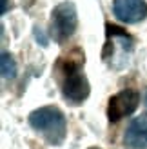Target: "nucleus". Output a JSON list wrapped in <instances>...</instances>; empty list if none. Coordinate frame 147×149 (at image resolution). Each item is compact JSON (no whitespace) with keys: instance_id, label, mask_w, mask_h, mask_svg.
I'll use <instances>...</instances> for the list:
<instances>
[{"instance_id":"obj_10","label":"nucleus","mask_w":147,"mask_h":149,"mask_svg":"<svg viewBox=\"0 0 147 149\" xmlns=\"http://www.w3.org/2000/svg\"><path fill=\"white\" fill-rule=\"evenodd\" d=\"M89 149H100V147H89Z\"/></svg>"},{"instance_id":"obj_8","label":"nucleus","mask_w":147,"mask_h":149,"mask_svg":"<svg viewBox=\"0 0 147 149\" xmlns=\"http://www.w3.org/2000/svg\"><path fill=\"white\" fill-rule=\"evenodd\" d=\"M35 38L40 42V46H44V47L47 46V36L44 35V31H42L40 27H35Z\"/></svg>"},{"instance_id":"obj_9","label":"nucleus","mask_w":147,"mask_h":149,"mask_svg":"<svg viewBox=\"0 0 147 149\" xmlns=\"http://www.w3.org/2000/svg\"><path fill=\"white\" fill-rule=\"evenodd\" d=\"M7 9H9V0H0V13L6 15Z\"/></svg>"},{"instance_id":"obj_1","label":"nucleus","mask_w":147,"mask_h":149,"mask_svg":"<svg viewBox=\"0 0 147 149\" xmlns=\"http://www.w3.org/2000/svg\"><path fill=\"white\" fill-rule=\"evenodd\" d=\"M29 125L38 131L51 146H60L67 135L65 115L55 106H44L29 115Z\"/></svg>"},{"instance_id":"obj_7","label":"nucleus","mask_w":147,"mask_h":149,"mask_svg":"<svg viewBox=\"0 0 147 149\" xmlns=\"http://www.w3.org/2000/svg\"><path fill=\"white\" fill-rule=\"evenodd\" d=\"M0 71H2V77L6 80H13L17 77V62H15V58L11 53H7V51H2V55H0Z\"/></svg>"},{"instance_id":"obj_4","label":"nucleus","mask_w":147,"mask_h":149,"mask_svg":"<svg viewBox=\"0 0 147 149\" xmlns=\"http://www.w3.org/2000/svg\"><path fill=\"white\" fill-rule=\"evenodd\" d=\"M140 106V93L136 89H122L113 95L107 102V118L109 122H120L122 118L133 115Z\"/></svg>"},{"instance_id":"obj_2","label":"nucleus","mask_w":147,"mask_h":149,"mask_svg":"<svg viewBox=\"0 0 147 149\" xmlns=\"http://www.w3.org/2000/svg\"><path fill=\"white\" fill-rule=\"evenodd\" d=\"M51 27L55 31L56 40H64L75 35L78 27V15L73 2H62L58 4L51 13Z\"/></svg>"},{"instance_id":"obj_5","label":"nucleus","mask_w":147,"mask_h":149,"mask_svg":"<svg viewBox=\"0 0 147 149\" xmlns=\"http://www.w3.org/2000/svg\"><path fill=\"white\" fill-rule=\"evenodd\" d=\"M113 15L123 24H138L147 18L145 0H113Z\"/></svg>"},{"instance_id":"obj_6","label":"nucleus","mask_w":147,"mask_h":149,"mask_svg":"<svg viewBox=\"0 0 147 149\" xmlns=\"http://www.w3.org/2000/svg\"><path fill=\"white\" fill-rule=\"evenodd\" d=\"M123 142L129 149H147V115H140L129 122Z\"/></svg>"},{"instance_id":"obj_3","label":"nucleus","mask_w":147,"mask_h":149,"mask_svg":"<svg viewBox=\"0 0 147 149\" xmlns=\"http://www.w3.org/2000/svg\"><path fill=\"white\" fill-rule=\"evenodd\" d=\"M62 95L71 104H82L91 95V86L87 82V78L80 73L78 65H73V64L65 65V78L62 84Z\"/></svg>"}]
</instances>
